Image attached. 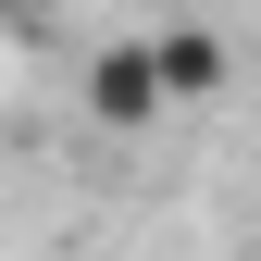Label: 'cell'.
<instances>
[{
    "label": "cell",
    "mask_w": 261,
    "mask_h": 261,
    "mask_svg": "<svg viewBox=\"0 0 261 261\" xmlns=\"http://www.w3.org/2000/svg\"><path fill=\"white\" fill-rule=\"evenodd\" d=\"M162 112H174V100H162L149 38H100V50H87V124H100V137H149Z\"/></svg>",
    "instance_id": "6da1fadb"
},
{
    "label": "cell",
    "mask_w": 261,
    "mask_h": 261,
    "mask_svg": "<svg viewBox=\"0 0 261 261\" xmlns=\"http://www.w3.org/2000/svg\"><path fill=\"white\" fill-rule=\"evenodd\" d=\"M149 62H162V100H212V87L237 75L212 25H162V38H149Z\"/></svg>",
    "instance_id": "7a4b0ae2"
},
{
    "label": "cell",
    "mask_w": 261,
    "mask_h": 261,
    "mask_svg": "<svg viewBox=\"0 0 261 261\" xmlns=\"http://www.w3.org/2000/svg\"><path fill=\"white\" fill-rule=\"evenodd\" d=\"M13 13H25V0H0V25H13Z\"/></svg>",
    "instance_id": "3957f363"
}]
</instances>
